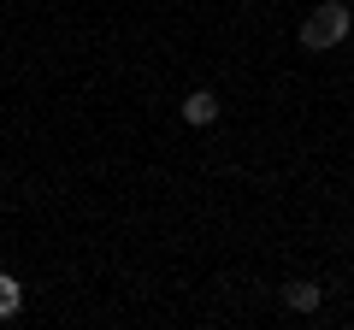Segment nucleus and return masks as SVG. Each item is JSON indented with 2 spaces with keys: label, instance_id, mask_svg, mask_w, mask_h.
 Masks as SVG:
<instances>
[{
  "label": "nucleus",
  "instance_id": "nucleus-3",
  "mask_svg": "<svg viewBox=\"0 0 354 330\" xmlns=\"http://www.w3.org/2000/svg\"><path fill=\"white\" fill-rule=\"evenodd\" d=\"M283 301H290L295 313H319L325 289H319V283H307V278H295V283H283Z\"/></svg>",
  "mask_w": 354,
  "mask_h": 330
},
{
  "label": "nucleus",
  "instance_id": "nucleus-1",
  "mask_svg": "<svg viewBox=\"0 0 354 330\" xmlns=\"http://www.w3.org/2000/svg\"><path fill=\"white\" fill-rule=\"evenodd\" d=\"M348 30H354V12L342 6V0H325V6L307 12L301 48H307V53H325V48H337V41H348Z\"/></svg>",
  "mask_w": 354,
  "mask_h": 330
},
{
  "label": "nucleus",
  "instance_id": "nucleus-4",
  "mask_svg": "<svg viewBox=\"0 0 354 330\" xmlns=\"http://www.w3.org/2000/svg\"><path fill=\"white\" fill-rule=\"evenodd\" d=\"M18 307H24V283L0 271V318H18Z\"/></svg>",
  "mask_w": 354,
  "mask_h": 330
},
{
  "label": "nucleus",
  "instance_id": "nucleus-2",
  "mask_svg": "<svg viewBox=\"0 0 354 330\" xmlns=\"http://www.w3.org/2000/svg\"><path fill=\"white\" fill-rule=\"evenodd\" d=\"M218 118V95L213 89H195L189 101H183V124H195V130H207Z\"/></svg>",
  "mask_w": 354,
  "mask_h": 330
}]
</instances>
